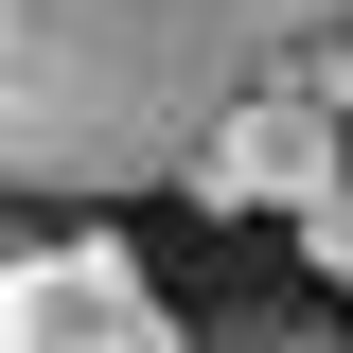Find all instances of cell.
<instances>
[{"label":"cell","instance_id":"obj_1","mask_svg":"<svg viewBox=\"0 0 353 353\" xmlns=\"http://www.w3.org/2000/svg\"><path fill=\"white\" fill-rule=\"evenodd\" d=\"M301 53H353V0H0V159L36 212L176 194L194 141Z\"/></svg>","mask_w":353,"mask_h":353},{"label":"cell","instance_id":"obj_2","mask_svg":"<svg viewBox=\"0 0 353 353\" xmlns=\"http://www.w3.org/2000/svg\"><path fill=\"white\" fill-rule=\"evenodd\" d=\"M336 176H353V53H301L283 88H248V106L194 141L176 194H194V212H283V230H301Z\"/></svg>","mask_w":353,"mask_h":353},{"label":"cell","instance_id":"obj_3","mask_svg":"<svg viewBox=\"0 0 353 353\" xmlns=\"http://www.w3.org/2000/svg\"><path fill=\"white\" fill-rule=\"evenodd\" d=\"M0 353H194V336L159 318L124 230H36L18 283H0Z\"/></svg>","mask_w":353,"mask_h":353},{"label":"cell","instance_id":"obj_4","mask_svg":"<svg viewBox=\"0 0 353 353\" xmlns=\"http://www.w3.org/2000/svg\"><path fill=\"white\" fill-rule=\"evenodd\" d=\"M194 353H318V318H212Z\"/></svg>","mask_w":353,"mask_h":353},{"label":"cell","instance_id":"obj_5","mask_svg":"<svg viewBox=\"0 0 353 353\" xmlns=\"http://www.w3.org/2000/svg\"><path fill=\"white\" fill-rule=\"evenodd\" d=\"M301 248H318V283H353V176H336V194L301 212Z\"/></svg>","mask_w":353,"mask_h":353},{"label":"cell","instance_id":"obj_6","mask_svg":"<svg viewBox=\"0 0 353 353\" xmlns=\"http://www.w3.org/2000/svg\"><path fill=\"white\" fill-rule=\"evenodd\" d=\"M318 353H353V336H318Z\"/></svg>","mask_w":353,"mask_h":353}]
</instances>
